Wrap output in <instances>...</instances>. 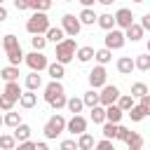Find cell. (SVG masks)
<instances>
[{"label": "cell", "mask_w": 150, "mask_h": 150, "mask_svg": "<svg viewBox=\"0 0 150 150\" xmlns=\"http://www.w3.org/2000/svg\"><path fill=\"white\" fill-rule=\"evenodd\" d=\"M49 26H52V23H49L47 12H33V14L28 16V21H26V30H28L30 35H45Z\"/></svg>", "instance_id": "1"}, {"label": "cell", "mask_w": 150, "mask_h": 150, "mask_svg": "<svg viewBox=\"0 0 150 150\" xmlns=\"http://www.w3.org/2000/svg\"><path fill=\"white\" fill-rule=\"evenodd\" d=\"M75 52H77V45H75V38H66L56 45V61L59 63H70L75 59Z\"/></svg>", "instance_id": "2"}, {"label": "cell", "mask_w": 150, "mask_h": 150, "mask_svg": "<svg viewBox=\"0 0 150 150\" xmlns=\"http://www.w3.org/2000/svg\"><path fill=\"white\" fill-rule=\"evenodd\" d=\"M66 131V117L63 115H52L47 122H45V127H42V134H45V138H59L61 134Z\"/></svg>", "instance_id": "3"}, {"label": "cell", "mask_w": 150, "mask_h": 150, "mask_svg": "<svg viewBox=\"0 0 150 150\" xmlns=\"http://www.w3.org/2000/svg\"><path fill=\"white\" fill-rule=\"evenodd\" d=\"M23 61H26V66L30 68V70H35V73H40V70H47V66H49V61H47V56L42 54V52H30V54H23Z\"/></svg>", "instance_id": "4"}, {"label": "cell", "mask_w": 150, "mask_h": 150, "mask_svg": "<svg viewBox=\"0 0 150 150\" xmlns=\"http://www.w3.org/2000/svg\"><path fill=\"white\" fill-rule=\"evenodd\" d=\"M61 28H63L66 35L77 38L80 30H82V23H80V19H77L75 14H63V16H61Z\"/></svg>", "instance_id": "5"}, {"label": "cell", "mask_w": 150, "mask_h": 150, "mask_svg": "<svg viewBox=\"0 0 150 150\" xmlns=\"http://www.w3.org/2000/svg\"><path fill=\"white\" fill-rule=\"evenodd\" d=\"M103 42H105V47H108V49H122V47H124V42H127L124 30H122V28H110V30L105 33Z\"/></svg>", "instance_id": "6"}, {"label": "cell", "mask_w": 150, "mask_h": 150, "mask_svg": "<svg viewBox=\"0 0 150 150\" xmlns=\"http://www.w3.org/2000/svg\"><path fill=\"white\" fill-rule=\"evenodd\" d=\"M120 89L115 87V84H103L101 87V91H98V103L105 108V105H112V103H117V98H120Z\"/></svg>", "instance_id": "7"}, {"label": "cell", "mask_w": 150, "mask_h": 150, "mask_svg": "<svg viewBox=\"0 0 150 150\" xmlns=\"http://www.w3.org/2000/svg\"><path fill=\"white\" fill-rule=\"evenodd\" d=\"M89 84H91V89H101L103 84H108L105 66H94V68L89 70Z\"/></svg>", "instance_id": "8"}, {"label": "cell", "mask_w": 150, "mask_h": 150, "mask_svg": "<svg viewBox=\"0 0 150 150\" xmlns=\"http://www.w3.org/2000/svg\"><path fill=\"white\" fill-rule=\"evenodd\" d=\"M66 131L73 134V136H80L87 131V120L82 115H73L70 120H66Z\"/></svg>", "instance_id": "9"}, {"label": "cell", "mask_w": 150, "mask_h": 150, "mask_svg": "<svg viewBox=\"0 0 150 150\" xmlns=\"http://www.w3.org/2000/svg\"><path fill=\"white\" fill-rule=\"evenodd\" d=\"M112 16H115V28H122V30H124V28H129V26L134 23V14H131V9H127V7H120Z\"/></svg>", "instance_id": "10"}, {"label": "cell", "mask_w": 150, "mask_h": 150, "mask_svg": "<svg viewBox=\"0 0 150 150\" xmlns=\"http://www.w3.org/2000/svg\"><path fill=\"white\" fill-rule=\"evenodd\" d=\"M59 94H66V89H63L61 80H52L49 84H45V101H47V103H49L52 98H56Z\"/></svg>", "instance_id": "11"}, {"label": "cell", "mask_w": 150, "mask_h": 150, "mask_svg": "<svg viewBox=\"0 0 150 150\" xmlns=\"http://www.w3.org/2000/svg\"><path fill=\"white\" fill-rule=\"evenodd\" d=\"M115 66H117V73H120V75H131V70H136L131 56H120Z\"/></svg>", "instance_id": "12"}, {"label": "cell", "mask_w": 150, "mask_h": 150, "mask_svg": "<svg viewBox=\"0 0 150 150\" xmlns=\"http://www.w3.org/2000/svg\"><path fill=\"white\" fill-rule=\"evenodd\" d=\"M2 94H5L7 98H12L14 103H19V96L23 94V89L19 87V80H16V82H7V84H5V89H2Z\"/></svg>", "instance_id": "13"}, {"label": "cell", "mask_w": 150, "mask_h": 150, "mask_svg": "<svg viewBox=\"0 0 150 150\" xmlns=\"http://www.w3.org/2000/svg\"><path fill=\"white\" fill-rule=\"evenodd\" d=\"M122 115H124V110L117 105V103H112V105H105V122H112V124H120V120H122Z\"/></svg>", "instance_id": "14"}, {"label": "cell", "mask_w": 150, "mask_h": 150, "mask_svg": "<svg viewBox=\"0 0 150 150\" xmlns=\"http://www.w3.org/2000/svg\"><path fill=\"white\" fill-rule=\"evenodd\" d=\"M45 38H47V42L59 45L61 40H66V33H63V28H61V26H49V28H47V33H45Z\"/></svg>", "instance_id": "15"}, {"label": "cell", "mask_w": 150, "mask_h": 150, "mask_svg": "<svg viewBox=\"0 0 150 150\" xmlns=\"http://www.w3.org/2000/svg\"><path fill=\"white\" fill-rule=\"evenodd\" d=\"M35 103H38V94H35V91H30V89H26V91L19 96V105H21V108H26V110L35 108Z\"/></svg>", "instance_id": "16"}, {"label": "cell", "mask_w": 150, "mask_h": 150, "mask_svg": "<svg viewBox=\"0 0 150 150\" xmlns=\"http://www.w3.org/2000/svg\"><path fill=\"white\" fill-rule=\"evenodd\" d=\"M77 19H80V23H82V26H94V23H96V19H98V14H96L91 7H84V9L80 12V16H77Z\"/></svg>", "instance_id": "17"}, {"label": "cell", "mask_w": 150, "mask_h": 150, "mask_svg": "<svg viewBox=\"0 0 150 150\" xmlns=\"http://www.w3.org/2000/svg\"><path fill=\"white\" fill-rule=\"evenodd\" d=\"M143 28H141V23H131L129 28H124V38L127 40H131V42H138L141 38H143Z\"/></svg>", "instance_id": "18"}, {"label": "cell", "mask_w": 150, "mask_h": 150, "mask_svg": "<svg viewBox=\"0 0 150 150\" xmlns=\"http://www.w3.org/2000/svg\"><path fill=\"white\" fill-rule=\"evenodd\" d=\"M94 47H89V45H84V47H77V52H75V59L80 61V63H89L91 59H94Z\"/></svg>", "instance_id": "19"}, {"label": "cell", "mask_w": 150, "mask_h": 150, "mask_svg": "<svg viewBox=\"0 0 150 150\" xmlns=\"http://www.w3.org/2000/svg\"><path fill=\"white\" fill-rule=\"evenodd\" d=\"M40 87H42V75H40V73H35V70H30V73L26 75V89L38 91Z\"/></svg>", "instance_id": "20"}, {"label": "cell", "mask_w": 150, "mask_h": 150, "mask_svg": "<svg viewBox=\"0 0 150 150\" xmlns=\"http://www.w3.org/2000/svg\"><path fill=\"white\" fill-rule=\"evenodd\" d=\"M30 134H33V129H30L26 122H21L19 127H14V134H12V136L16 138V143H21V141H28V138H30Z\"/></svg>", "instance_id": "21"}, {"label": "cell", "mask_w": 150, "mask_h": 150, "mask_svg": "<svg viewBox=\"0 0 150 150\" xmlns=\"http://www.w3.org/2000/svg\"><path fill=\"white\" fill-rule=\"evenodd\" d=\"M47 73H49L52 80H63V75H66V66L59 63V61H54V63L47 66Z\"/></svg>", "instance_id": "22"}, {"label": "cell", "mask_w": 150, "mask_h": 150, "mask_svg": "<svg viewBox=\"0 0 150 150\" xmlns=\"http://www.w3.org/2000/svg\"><path fill=\"white\" fill-rule=\"evenodd\" d=\"M19 66H5L2 70H0V77L5 80V82H16L19 80Z\"/></svg>", "instance_id": "23"}, {"label": "cell", "mask_w": 150, "mask_h": 150, "mask_svg": "<svg viewBox=\"0 0 150 150\" xmlns=\"http://www.w3.org/2000/svg\"><path fill=\"white\" fill-rule=\"evenodd\" d=\"M124 143H127L129 150H141V148H143V136L136 134V131H129V136L124 138Z\"/></svg>", "instance_id": "24"}, {"label": "cell", "mask_w": 150, "mask_h": 150, "mask_svg": "<svg viewBox=\"0 0 150 150\" xmlns=\"http://www.w3.org/2000/svg\"><path fill=\"white\" fill-rule=\"evenodd\" d=\"M94 59H96V63H98V66H105V63H110V61H112V49H108V47L96 49V52H94Z\"/></svg>", "instance_id": "25"}, {"label": "cell", "mask_w": 150, "mask_h": 150, "mask_svg": "<svg viewBox=\"0 0 150 150\" xmlns=\"http://www.w3.org/2000/svg\"><path fill=\"white\" fill-rule=\"evenodd\" d=\"M2 124H5V127H9V129H14V127H19V124H21V115H19V112H14V110H7V112L2 115Z\"/></svg>", "instance_id": "26"}, {"label": "cell", "mask_w": 150, "mask_h": 150, "mask_svg": "<svg viewBox=\"0 0 150 150\" xmlns=\"http://www.w3.org/2000/svg\"><path fill=\"white\" fill-rule=\"evenodd\" d=\"M91 148H94V136L89 131L80 134L77 136V150H91Z\"/></svg>", "instance_id": "27"}, {"label": "cell", "mask_w": 150, "mask_h": 150, "mask_svg": "<svg viewBox=\"0 0 150 150\" xmlns=\"http://www.w3.org/2000/svg\"><path fill=\"white\" fill-rule=\"evenodd\" d=\"M66 108H68V112H73V115H80V112H82V108H84V103H82V98H77V96H70V98L66 101Z\"/></svg>", "instance_id": "28"}, {"label": "cell", "mask_w": 150, "mask_h": 150, "mask_svg": "<svg viewBox=\"0 0 150 150\" xmlns=\"http://www.w3.org/2000/svg\"><path fill=\"white\" fill-rule=\"evenodd\" d=\"M89 110H91V115H89V117H91V122H94V124H103V122H105V108H103L101 103H98V105H94V108H89Z\"/></svg>", "instance_id": "29"}, {"label": "cell", "mask_w": 150, "mask_h": 150, "mask_svg": "<svg viewBox=\"0 0 150 150\" xmlns=\"http://www.w3.org/2000/svg\"><path fill=\"white\" fill-rule=\"evenodd\" d=\"M96 23L103 28V30H110V28H115V16L112 14H98V19H96Z\"/></svg>", "instance_id": "30"}, {"label": "cell", "mask_w": 150, "mask_h": 150, "mask_svg": "<svg viewBox=\"0 0 150 150\" xmlns=\"http://www.w3.org/2000/svg\"><path fill=\"white\" fill-rule=\"evenodd\" d=\"M134 66H136V70H150V54L145 52V54H138L136 59H134Z\"/></svg>", "instance_id": "31"}, {"label": "cell", "mask_w": 150, "mask_h": 150, "mask_svg": "<svg viewBox=\"0 0 150 150\" xmlns=\"http://www.w3.org/2000/svg\"><path fill=\"white\" fill-rule=\"evenodd\" d=\"M2 47H5V52H9V49H16L21 45H19V38L14 33H7V35H2Z\"/></svg>", "instance_id": "32"}, {"label": "cell", "mask_w": 150, "mask_h": 150, "mask_svg": "<svg viewBox=\"0 0 150 150\" xmlns=\"http://www.w3.org/2000/svg\"><path fill=\"white\" fill-rule=\"evenodd\" d=\"M82 103H84L87 108H94V105H98V91H96V89H89V91H84V96H82Z\"/></svg>", "instance_id": "33"}, {"label": "cell", "mask_w": 150, "mask_h": 150, "mask_svg": "<svg viewBox=\"0 0 150 150\" xmlns=\"http://www.w3.org/2000/svg\"><path fill=\"white\" fill-rule=\"evenodd\" d=\"M127 115L131 117V122H143V120H145V112H143V108H141L138 103H134V105L127 110Z\"/></svg>", "instance_id": "34"}, {"label": "cell", "mask_w": 150, "mask_h": 150, "mask_svg": "<svg viewBox=\"0 0 150 150\" xmlns=\"http://www.w3.org/2000/svg\"><path fill=\"white\" fill-rule=\"evenodd\" d=\"M16 148V138L12 134H0V150H14Z\"/></svg>", "instance_id": "35"}, {"label": "cell", "mask_w": 150, "mask_h": 150, "mask_svg": "<svg viewBox=\"0 0 150 150\" xmlns=\"http://www.w3.org/2000/svg\"><path fill=\"white\" fill-rule=\"evenodd\" d=\"M54 5V0H30V9L33 12H49Z\"/></svg>", "instance_id": "36"}, {"label": "cell", "mask_w": 150, "mask_h": 150, "mask_svg": "<svg viewBox=\"0 0 150 150\" xmlns=\"http://www.w3.org/2000/svg\"><path fill=\"white\" fill-rule=\"evenodd\" d=\"M7 61H9V66H19V63L23 61V52H21V47L9 49V52H7Z\"/></svg>", "instance_id": "37"}, {"label": "cell", "mask_w": 150, "mask_h": 150, "mask_svg": "<svg viewBox=\"0 0 150 150\" xmlns=\"http://www.w3.org/2000/svg\"><path fill=\"white\" fill-rule=\"evenodd\" d=\"M145 94H150L145 82H134V84H131V96H134V98H143Z\"/></svg>", "instance_id": "38"}, {"label": "cell", "mask_w": 150, "mask_h": 150, "mask_svg": "<svg viewBox=\"0 0 150 150\" xmlns=\"http://www.w3.org/2000/svg\"><path fill=\"white\" fill-rule=\"evenodd\" d=\"M101 134H103V138H108V141H115V136H117V124H112V122H103V129H101Z\"/></svg>", "instance_id": "39"}, {"label": "cell", "mask_w": 150, "mask_h": 150, "mask_svg": "<svg viewBox=\"0 0 150 150\" xmlns=\"http://www.w3.org/2000/svg\"><path fill=\"white\" fill-rule=\"evenodd\" d=\"M30 45H33L35 52H45V47H47V38H45V35H33V38H30Z\"/></svg>", "instance_id": "40"}, {"label": "cell", "mask_w": 150, "mask_h": 150, "mask_svg": "<svg viewBox=\"0 0 150 150\" xmlns=\"http://www.w3.org/2000/svg\"><path fill=\"white\" fill-rule=\"evenodd\" d=\"M117 105H120V108L127 112V110L134 105V96H131V94H120V98H117Z\"/></svg>", "instance_id": "41"}, {"label": "cell", "mask_w": 150, "mask_h": 150, "mask_svg": "<svg viewBox=\"0 0 150 150\" xmlns=\"http://www.w3.org/2000/svg\"><path fill=\"white\" fill-rule=\"evenodd\" d=\"M66 101H68V96H66V94H59L56 98L49 101V105H52L54 110H61V108H66Z\"/></svg>", "instance_id": "42"}, {"label": "cell", "mask_w": 150, "mask_h": 150, "mask_svg": "<svg viewBox=\"0 0 150 150\" xmlns=\"http://www.w3.org/2000/svg\"><path fill=\"white\" fill-rule=\"evenodd\" d=\"M12 108H14V101H12V98H7L5 94H0V110H2V112H7V110H12Z\"/></svg>", "instance_id": "43"}, {"label": "cell", "mask_w": 150, "mask_h": 150, "mask_svg": "<svg viewBox=\"0 0 150 150\" xmlns=\"http://www.w3.org/2000/svg\"><path fill=\"white\" fill-rule=\"evenodd\" d=\"M91 150H115V145H112V141H108V138H103V141H98V143H94V148Z\"/></svg>", "instance_id": "44"}, {"label": "cell", "mask_w": 150, "mask_h": 150, "mask_svg": "<svg viewBox=\"0 0 150 150\" xmlns=\"http://www.w3.org/2000/svg\"><path fill=\"white\" fill-rule=\"evenodd\" d=\"M59 150H77V141L75 138H66V141H61Z\"/></svg>", "instance_id": "45"}, {"label": "cell", "mask_w": 150, "mask_h": 150, "mask_svg": "<svg viewBox=\"0 0 150 150\" xmlns=\"http://www.w3.org/2000/svg\"><path fill=\"white\" fill-rule=\"evenodd\" d=\"M138 101H141L138 105L143 108V112H145V117H150V94H145V96H143V98H138Z\"/></svg>", "instance_id": "46"}, {"label": "cell", "mask_w": 150, "mask_h": 150, "mask_svg": "<svg viewBox=\"0 0 150 150\" xmlns=\"http://www.w3.org/2000/svg\"><path fill=\"white\" fill-rule=\"evenodd\" d=\"M14 7H16V12H26V9H30V0H14Z\"/></svg>", "instance_id": "47"}, {"label": "cell", "mask_w": 150, "mask_h": 150, "mask_svg": "<svg viewBox=\"0 0 150 150\" xmlns=\"http://www.w3.org/2000/svg\"><path fill=\"white\" fill-rule=\"evenodd\" d=\"M129 131H131V129H127V127L117 124V136H115V138H117V141H124V138L129 136Z\"/></svg>", "instance_id": "48"}, {"label": "cell", "mask_w": 150, "mask_h": 150, "mask_svg": "<svg viewBox=\"0 0 150 150\" xmlns=\"http://www.w3.org/2000/svg\"><path fill=\"white\" fill-rule=\"evenodd\" d=\"M14 150H35V143H33V141L28 138V141H21V143H19V145H16Z\"/></svg>", "instance_id": "49"}, {"label": "cell", "mask_w": 150, "mask_h": 150, "mask_svg": "<svg viewBox=\"0 0 150 150\" xmlns=\"http://www.w3.org/2000/svg\"><path fill=\"white\" fill-rule=\"evenodd\" d=\"M141 28H143V30H150V12L141 16Z\"/></svg>", "instance_id": "50"}, {"label": "cell", "mask_w": 150, "mask_h": 150, "mask_svg": "<svg viewBox=\"0 0 150 150\" xmlns=\"http://www.w3.org/2000/svg\"><path fill=\"white\" fill-rule=\"evenodd\" d=\"M7 16H9L7 7H5V5H0V23H2V21H7Z\"/></svg>", "instance_id": "51"}, {"label": "cell", "mask_w": 150, "mask_h": 150, "mask_svg": "<svg viewBox=\"0 0 150 150\" xmlns=\"http://www.w3.org/2000/svg\"><path fill=\"white\" fill-rule=\"evenodd\" d=\"M35 150H49V148H47V143L40 141V143H35Z\"/></svg>", "instance_id": "52"}, {"label": "cell", "mask_w": 150, "mask_h": 150, "mask_svg": "<svg viewBox=\"0 0 150 150\" xmlns=\"http://www.w3.org/2000/svg\"><path fill=\"white\" fill-rule=\"evenodd\" d=\"M77 2H82V7H91L96 0H77Z\"/></svg>", "instance_id": "53"}, {"label": "cell", "mask_w": 150, "mask_h": 150, "mask_svg": "<svg viewBox=\"0 0 150 150\" xmlns=\"http://www.w3.org/2000/svg\"><path fill=\"white\" fill-rule=\"evenodd\" d=\"M96 2H101V5H105V7H110V5L115 2V0H96Z\"/></svg>", "instance_id": "54"}, {"label": "cell", "mask_w": 150, "mask_h": 150, "mask_svg": "<svg viewBox=\"0 0 150 150\" xmlns=\"http://www.w3.org/2000/svg\"><path fill=\"white\" fill-rule=\"evenodd\" d=\"M2 115H5V112H2V110H0V127H2Z\"/></svg>", "instance_id": "55"}, {"label": "cell", "mask_w": 150, "mask_h": 150, "mask_svg": "<svg viewBox=\"0 0 150 150\" xmlns=\"http://www.w3.org/2000/svg\"><path fill=\"white\" fill-rule=\"evenodd\" d=\"M148 54H150V38H148Z\"/></svg>", "instance_id": "56"}, {"label": "cell", "mask_w": 150, "mask_h": 150, "mask_svg": "<svg viewBox=\"0 0 150 150\" xmlns=\"http://www.w3.org/2000/svg\"><path fill=\"white\" fill-rule=\"evenodd\" d=\"M134 2H136V5H138V2H145V0H134Z\"/></svg>", "instance_id": "57"}, {"label": "cell", "mask_w": 150, "mask_h": 150, "mask_svg": "<svg viewBox=\"0 0 150 150\" xmlns=\"http://www.w3.org/2000/svg\"><path fill=\"white\" fill-rule=\"evenodd\" d=\"M63 2H75V0H63Z\"/></svg>", "instance_id": "58"}, {"label": "cell", "mask_w": 150, "mask_h": 150, "mask_svg": "<svg viewBox=\"0 0 150 150\" xmlns=\"http://www.w3.org/2000/svg\"><path fill=\"white\" fill-rule=\"evenodd\" d=\"M0 45H2V38H0Z\"/></svg>", "instance_id": "59"}, {"label": "cell", "mask_w": 150, "mask_h": 150, "mask_svg": "<svg viewBox=\"0 0 150 150\" xmlns=\"http://www.w3.org/2000/svg\"><path fill=\"white\" fill-rule=\"evenodd\" d=\"M2 2H5V0H0V5H2Z\"/></svg>", "instance_id": "60"}, {"label": "cell", "mask_w": 150, "mask_h": 150, "mask_svg": "<svg viewBox=\"0 0 150 150\" xmlns=\"http://www.w3.org/2000/svg\"><path fill=\"white\" fill-rule=\"evenodd\" d=\"M127 150H129V148H127ZM141 150H143V148H141Z\"/></svg>", "instance_id": "61"}]
</instances>
